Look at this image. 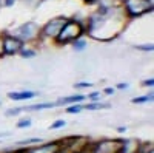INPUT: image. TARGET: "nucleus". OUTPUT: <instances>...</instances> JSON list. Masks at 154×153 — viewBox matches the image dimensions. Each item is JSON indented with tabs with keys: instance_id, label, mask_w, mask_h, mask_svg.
<instances>
[{
	"instance_id": "nucleus-11",
	"label": "nucleus",
	"mask_w": 154,
	"mask_h": 153,
	"mask_svg": "<svg viewBox=\"0 0 154 153\" xmlns=\"http://www.w3.org/2000/svg\"><path fill=\"white\" fill-rule=\"evenodd\" d=\"M152 100V91H149L148 94H145V96H139V97H133L131 99V102L133 104H146V102H151Z\"/></svg>"
},
{
	"instance_id": "nucleus-18",
	"label": "nucleus",
	"mask_w": 154,
	"mask_h": 153,
	"mask_svg": "<svg viewBox=\"0 0 154 153\" xmlns=\"http://www.w3.org/2000/svg\"><path fill=\"white\" fill-rule=\"evenodd\" d=\"M19 113H22V108H9V110L5 111V116H8V118H11V116H17Z\"/></svg>"
},
{
	"instance_id": "nucleus-20",
	"label": "nucleus",
	"mask_w": 154,
	"mask_h": 153,
	"mask_svg": "<svg viewBox=\"0 0 154 153\" xmlns=\"http://www.w3.org/2000/svg\"><path fill=\"white\" fill-rule=\"evenodd\" d=\"M114 91H116V88H112V87H106L105 90H103V93H105V94H108V96L114 94Z\"/></svg>"
},
{
	"instance_id": "nucleus-24",
	"label": "nucleus",
	"mask_w": 154,
	"mask_h": 153,
	"mask_svg": "<svg viewBox=\"0 0 154 153\" xmlns=\"http://www.w3.org/2000/svg\"><path fill=\"white\" fill-rule=\"evenodd\" d=\"M116 130H117V133H125V132H126V127H125V125H123V127L120 125V127H117Z\"/></svg>"
},
{
	"instance_id": "nucleus-6",
	"label": "nucleus",
	"mask_w": 154,
	"mask_h": 153,
	"mask_svg": "<svg viewBox=\"0 0 154 153\" xmlns=\"http://www.w3.org/2000/svg\"><path fill=\"white\" fill-rule=\"evenodd\" d=\"M62 25H63V20H62V19L51 20V22L46 25V28H45V34H46V36H51V37H57L59 33L62 31Z\"/></svg>"
},
{
	"instance_id": "nucleus-27",
	"label": "nucleus",
	"mask_w": 154,
	"mask_h": 153,
	"mask_svg": "<svg viewBox=\"0 0 154 153\" xmlns=\"http://www.w3.org/2000/svg\"><path fill=\"white\" fill-rule=\"evenodd\" d=\"M0 54H3V51H2V40H0Z\"/></svg>"
},
{
	"instance_id": "nucleus-1",
	"label": "nucleus",
	"mask_w": 154,
	"mask_h": 153,
	"mask_svg": "<svg viewBox=\"0 0 154 153\" xmlns=\"http://www.w3.org/2000/svg\"><path fill=\"white\" fill-rule=\"evenodd\" d=\"M82 34V27L77 22H68L66 27L63 28L59 36H57V42L59 43H68V42H74L79 39V36Z\"/></svg>"
},
{
	"instance_id": "nucleus-19",
	"label": "nucleus",
	"mask_w": 154,
	"mask_h": 153,
	"mask_svg": "<svg viewBox=\"0 0 154 153\" xmlns=\"http://www.w3.org/2000/svg\"><path fill=\"white\" fill-rule=\"evenodd\" d=\"M89 87H93L91 82H77V84H74V88H89Z\"/></svg>"
},
{
	"instance_id": "nucleus-9",
	"label": "nucleus",
	"mask_w": 154,
	"mask_h": 153,
	"mask_svg": "<svg viewBox=\"0 0 154 153\" xmlns=\"http://www.w3.org/2000/svg\"><path fill=\"white\" fill-rule=\"evenodd\" d=\"M43 141L42 138H28V139H22V141H17L16 142V147L17 148H29L31 145H37Z\"/></svg>"
},
{
	"instance_id": "nucleus-16",
	"label": "nucleus",
	"mask_w": 154,
	"mask_h": 153,
	"mask_svg": "<svg viewBox=\"0 0 154 153\" xmlns=\"http://www.w3.org/2000/svg\"><path fill=\"white\" fill-rule=\"evenodd\" d=\"M65 121H63V119H57V121H54L53 124H51V127H49V129L51 130H57V129H62V127H65Z\"/></svg>"
},
{
	"instance_id": "nucleus-7",
	"label": "nucleus",
	"mask_w": 154,
	"mask_h": 153,
	"mask_svg": "<svg viewBox=\"0 0 154 153\" xmlns=\"http://www.w3.org/2000/svg\"><path fill=\"white\" fill-rule=\"evenodd\" d=\"M86 99V96L83 94H71V96H65V97H60L56 105H72V104H82V102Z\"/></svg>"
},
{
	"instance_id": "nucleus-28",
	"label": "nucleus",
	"mask_w": 154,
	"mask_h": 153,
	"mask_svg": "<svg viewBox=\"0 0 154 153\" xmlns=\"http://www.w3.org/2000/svg\"><path fill=\"white\" fill-rule=\"evenodd\" d=\"M80 153H83V151H80Z\"/></svg>"
},
{
	"instance_id": "nucleus-23",
	"label": "nucleus",
	"mask_w": 154,
	"mask_h": 153,
	"mask_svg": "<svg viewBox=\"0 0 154 153\" xmlns=\"http://www.w3.org/2000/svg\"><path fill=\"white\" fill-rule=\"evenodd\" d=\"M128 87H130L128 84H117V88H119V90H126Z\"/></svg>"
},
{
	"instance_id": "nucleus-14",
	"label": "nucleus",
	"mask_w": 154,
	"mask_h": 153,
	"mask_svg": "<svg viewBox=\"0 0 154 153\" xmlns=\"http://www.w3.org/2000/svg\"><path fill=\"white\" fill-rule=\"evenodd\" d=\"M31 124H32V121L29 118H26V119H20L16 125H17V129H28V127H31Z\"/></svg>"
},
{
	"instance_id": "nucleus-22",
	"label": "nucleus",
	"mask_w": 154,
	"mask_h": 153,
	"mask_svg": "<svg viewBox=\"0 0 154 153\" xmlns=\"http://www.w3.org/2000/svg\"><path fill=\"white\" fill-rule=\"evenodd\" d=\"M139 49H145V51H151L152 49V45H143V46H137Z\"/></svg>"
},
{
	"instance_id": "nucleus-10",
	"label": "nucleus",
	"mask_w": 154,
	"mask_h": 153,
	"mask_svg": "<svg viewBox=\"0 0 154 153\" xmlns=\"http://www.w3.org/2000/svg\"><path fill=\"white\" fill-rule=\"evenodd\" d=\"M83 110H89V111H96V110H108L111 108V104L108 102H89L86 105H82Z\"/></svg>"
},
{
	"instance_id": "nucleus-8",
	"label": "nucleus",
	"mask_w": 154,
	"mask_h": 153,
	"mask_svg": "<svg viewBox=\"0 0 154 153\" xmlns=\"http://www.w3.org/2000/svg\"><path fill=\"white\" fill-rule=\"evenodd\" d=\"M57 107L56 102H42V104H34L29 107H22V111H40V110H49Z\"/></svg>"
},
{
	"instance_id": "nucleus-17",
	"label": "nucleus",
	"mask_w": 154,
	"mask_h": 153,
	"mask_svg": "<svg viewBox=\"0 0 154 153\" xmlns=\"http://www.w3.org/2000/svg\"><path fill=\"white\" fill-rule=\"evenodd\" d=\"M100 97H102V93L100 91H93L88 94V99L93 100V102H100Z\"/></svg>"
},
{
	"instance_id": "nucleus-13",
	"label": "nucleus",
	"mask_w": 154,
	"mask_h": 153,
	"mask_svg": "<svg viewBox=\"0 0 154 153\" xmlns=\"http://www.w3.org/2000/svg\"><path fill=\"white\" fill-rule=\"evenodd\" d=\"M83 108L80 104H72L69 107H66V113H71V114H75V113H80Z\"/></svg>"
},
{
	"instance_id": "nucleus-25",
	"label": "nucleus",
	"mask_w": 154,
	"mask_h": 153,
	"mask_svg": "<svg viewBox=\"0 0 154 153\" xmlns=\"http://www.w3.org/2000/svg\"><path fill=\"white\" fill-rule=\"evenodd\" d=\"M11 133H0V139H2V138H8Z\"/></svg>"
},
{
	"instance_id": "nucleus-2",
	"label": "nucleus",
	"mask_w": 154,
	"mask_h": 153,
	"mask_svg": "<svg viewBox=\"0 0 154 153\" xmlns=\"http://www.w3.org/2000/svg\"><path fill=\"white\" fill-rule=\"evenodd\" d=\"M22 48H23V40L16 39V37H5L2 42V51L3 54H8V56L20 53Z\"/></svg>"
},
{
	"instance_id": "nucleus-26",
	"label": "nucleus",
	"mask_w": 154,
	"mask_h": 153,
	"mask_svg": "<svg viewBox=\"0 0 154 153\" xmlns=\"http://www.w3.org/2000/svg\"><path fill=\"white\" fill-rule=\"evenodd\" d=\"M11 3H14V0H8L6 2V5H11Z\"/></svg>"
},
{
	"instance_id": "nucleus-5",
	"label": "nucleus",
	"mask_w": 154,
	"mask_h": 153,
	"mask_svg": "<svg viewBox=\"0 0 154 153\" xmlns=\"http://www.w3.org/2000/svg\"><path fill=\"white\" fill-rule=\"evenodd\" d=\"M40 93L37 91H31V90H25V91H9L6 96L11 100H26V99H34Z\"/></svg>"
},
{
	"instance_id": "nucleus-12",
	"label": "nucleus",
	"mask_w": 154,
	"mask_h": 153,
	"mask_svg": "<svg viewBox=\"0 0 154 153\" xmlns=\"http://www.w3.org/2000/svg\"><path fill=\"white\" fill-rule=\"evenodd\" d=\"M20 54H22V57L31 59V57L35 56V51H34V49H29V48H22V49H20Z\"/></svg>"
},
{
	"instance_id": "nucleus-15",
	"label": "nucleus",
	"mask_w": 154,
	"mask_h": 153,
	"mask_svg": "<svg viewBox=\"0 0 154 153\" xmlns=\"http://www.w3.org/2000/svg\"><path fill=\"white\" fill-rule=\"evenodd\" d=\"M74 49L75 51H83L85 48H86V42L85 40H74Z\"/></svg>"
},
{
	"instance_id": "nucleus-3",
	"label": "nucleus",
	"mask_w": 154,
	"mask_h": 153,
	"mask_svg": "<svg viewBox=\"0 0 154 153\" xmlns=\"http://www.w3.org/2000/svg\"><path fill=\"white\" fill-rule=\"evenodd\" d=\"M60 142H48V144H37L32 148H23V153H60Z\"/></svg>"
},
{
	"instance_id": "nucleus-21",
	"label": "nucleus",
	"mask_w": 154,
	"mask_h": 153,
	"mask_svg": "<svg viewBox=\"0 0 154 153\" xmlns=\"http://www.w3.org/2000/svg\"><path fill=\"white\" fill-rule=\"evenodd\" d=\"M152 85H154V79H152V78H149V79L143 81V87H149V88H151Z\"/></svg>"
},
{
	"instance_id": "nucleus-4",
	"label": "nucleus",
	"mask_w": 154,
	"mask_h": 153,
	"mask_svg": "<svg viewBox=\"0 0 154 153\" xmlns=\"http://www.w3.org/2000/svg\"><path fill=\"white\" fill-rule=\"evenodd\" d=\"M120 151V141H100L96 145V150L93 153H119Z\"/></svg>"
}]
</instances>
